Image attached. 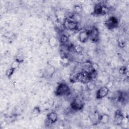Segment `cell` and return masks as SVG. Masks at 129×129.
I'll return each mask as SVG.
<instances>
[{
	"mask_svg": "<svg viewBox=\"0 0 129 129\" xmlns=\"http://www.w3.org/2000/svg\"><path fill=\"white\" fill-rule=\"evenodd\" d=\"M113 82L112 81H109V82L107 83L106 86L107 88H108L109 89H110V88H111V87L113 86Z\"/></svg>",
	"mask_w": 129,
	"mask_h": 129,
	"instance_id": "obj_26",
	"label": "cell"
},
{
	"mask_svg": "<svg viewBox=\"0 0 129 129\" xmlns=\"http://www.w3.org/2000/svg\"><path fill=\"white\" fill-rule=\"evenodd\" d=\"M15 70H16V69H14V68L11 67L10 68L8 69L6 71V76L8 78H10L12 77V76L14 74V73Z\"/></svg>",
	"mask_w": 129,
	"mask_h": 129,
	"instance_id": "obj_18",
	"label": "cell"
},
{
	"mask_svg": "<svg viewBox=\"0 0 129 129\" xmlns=\"http://www.w3.org/2000/svg\"><path fill=\"white\" fill-rule=\"evenodd\" d=\"M101 114L97 111H95L90 116V120L92 124L96 125L100 123V118Z\"/></svg>",
	"mask_w": 129,
	"mask_h": 129,
	"instance_id": "obj_9",
	"label": "cell"
},
{
	"mask_svg": "<svg viewBox=\"0 0 129 129\" xmlns=\"http://www.w3.org/2000/svg\"><path fill=\"white\" fill-rule=\"evenodd\" d=\"M55 72V68L50 64H48L45 70V74L46 76V77L48 78H50L53 76L54 73Z\"/></svg>",
	"mask_w": 129,
	"mask_h": 129,
	"instance_id": "obj_11",
	"label": "cell"
},
{
	"mask_svg": "<svg viewBox=\"0 0 129 129\" xmlns=\"http://www.w3.org/2000/svg\"><path fill=\"white\" fill-rule=\"evenodd\" d=\"M84 105L85 103L82 98H81V97L79 96H76L73 98L71 102L70 107L72 110L78 111L82 110L83 108Z\"/></svg>",
	"mask_w": 129,
	"mask_h": 129,
	"instance_id": "obj_3",
	"label": "cell"
},
{
	"mask_svg": "<svg viewBox=\"0 0 129 129\" xmlns=\"http://www.w3.org/2000/svg\"><path fill=\"white\" fill-rule=\"evenodd\" d=\"M109 120V115L106 113L101 114L100 118V123L103 124H107Z\"/></svg>",
	"mask_w": 129,
	"mask_h": 129,
	"instance_id": "obj_12",
	"label": "cell"
},
{
	"mask_svg": "<svg viewBox=\"0 0 129 129\" xmlns=\"http://www.w3.org/2000/svg\"><path fill=\"white\" fill-rule=\"evenodd\" d=\"M13 35H14V34H13V33H12L11 32H6V33L4 34V36L5 37H6V38H7V39H10V38H11L12 37H13Z\"/></svg>",
	"mask_w": 129,
	"mask_h": 129,
	"instance_id": "obj_25",
	"label": "cell"
},
{
	"mask_svg": "<svg viewBox=\"0 0 129 129\" xmlns=\"http://www.w3.org/2000/svg\"><path fill=\"white\" fill-rule=\"evenodd\" d=\"M82 10V7L79 5H76L74 7V13L80 14Z\"/></svg>",
	"mask_w": 129,
	"mask_h": 129,
	"instance_id": "obj_20",
	"label": "cell"
},
{
	"mask_svg": "<svg viewBox=\"0 0 129 129\" xmlns=\"http://www.w3.org/2000/svg\"><path fill=\"white\" fill-rule=\"evenodd\" d=\"M21 63V62H20L19 61H18V60L15 59L13 62L12 63V64H11V67L16 69H17L19 67V65Z\"/></svg>",
	"mask_w": 129,
	"mask_h": 129,
	"instance_id": "obj_23",
	"label": "cell"
},
{
	"mask_svg": "<svg viewBox=\"0 0 129 129\" xmlns=\"http://www.w3.org/2000/svg\"><path fill=\"white\" fill-rule=\"evenodd\" d=\"M69 37L65 34H61L59 38V41L61 45L67 44L69 42Z\"/></svg>",
	"mask_w": 129,
	"mask_h": 129,
	"instance_id": "obj_13",
	"label": "cell"
},
{
	"mask_svg": "<svg viewBox=\"0 0 129 129\" xmlns=\"http://www.w3.org/2000/svg\"><path fill=\"white\" fill-rule=\"evenodd\" d=\"M54 93L57 96L67 97L71 94V90L67 84L61 82L56 86Z\"/></svg>",
	"mask_w": 129,
	"mask_h": 129,
	"instance_id": "obj_1",
	"label": "cell"
},
{
	"mask_svg": "<svg viewBox=\"0 0 129 129\" xmlns=\"http://www.w3.org/2000/svg\"><path fill=\"white\" fill-rule=\"evenodd\" d=\"M70 62V59L68 55H63L61 58V63L64 66H67Z\"/></svg>",
	"mask_w": 129,
	"mask_h": 129,
	"instance_id": "obj_15",
	"label": "cell"
},
{
	"mask_svg": "<svg viewBox=\"0 0 129 129\" xmlns=\"http://www.w3.org/2000/svg\"><path fill=\"white\" fill-rule=\"evenodd\" d=\"M16 60H18V61H19L20 62L22 63V62H23L24 60V55L22 54V53H18L15 57V59Z\"/></svg>",
	"mask_w": 129,
	"mask_h": 129,
	"instance_id": "obj_22",
	"label": "cell"
},
{
	"mask_svg": "<svg viewBox=\"0 0 129 129\" xmlns=\"http://www.w3.org/2000/svg\"><path fill=\"white\" fill-rule=\"evenodd\" d=\"M58 119L57 114L54 111L49 113L46 116V119L45 121L46 125H51L55 123Z\"/></svg>",
	"mask_w": 129,
	"mask_h": 129,
	"instance_id": "obj_8",
	"label": "cell"
},
{
	"mask_svg": "<svg viewBox=\"0 0 129 129\" xmlns=\"http://www.w3.org/2000/svg\"><path fill=\"white\" fill-rule=\"evenodd\" d=\"M49 44L51 47H54L57 44V40L55 37H51L49 40Z\"/></svg>",
	"mask_w": 129,
	"mask_h": 129,
	"instance_id": "obj_21",
	"label": "cell"
},
{
	"mask_svg": "<svg viewBox=\"0 0 129 129\" xmlns=\"http://www.w3.org/2000/svg\"><path fill=\"white\" fill-rule=\"evenodd\" d=\"M6 124H7V123H6V122H5V121H3V122H1V128H4L6 125Z\"/></svg>",
	"mask_w": 129,
	"mask_h": 129,
	"instance_id": "obj_27",
	"label": "cell"
},
{
	"mask_svg": "<svg viewBox=\"0 0 129 129\" xmlns=\"http://www.w3.org/2000/svg\"><path fill=\"white\" fill-rule=\"evenodd\" d=\"M125 40L122 38H119L118 39V45L120 48H124L125 46Z\"/></svg>",
	"mask_w": 129,
	"mask_h": 129,
	"instance_id": "obj_19",
	"label": "cell"
},
{
	"mask_svg": "<svg viewBox=\"0 0 129 129\" xmlns=\"http://www.w3.org/2000/svg\"><path fill=\"white\" fill-rule=\"evenodd\" d=\"M41 113V110L40 107L38 106H35L32 110V116L33 117H37Z\"/></svg>",
	"mask_w": 129,
	"mask_h": 129,
	"instance_id": "obj_16",
	"label": "cell"
},
{
	"mask_svg": "<svg viewBox=\"0 0 129 129\" xmlns=\"http://www.w3.org/2000/svg\"><path fill=\"white\" fill-rule=\"evenodd\" d=\"M62 25L64 29L70 31H77L80 28V23L67 18L64 19Z\"/></svg>",
	"mask_w": 129,
	"mask_h": 129,
	"instance_id": "obj_2",
	"label": "cell"
},
{
	"mask_svg": "<svg viewBox=\"0 0 129 129\" xmlns=\"http://www.w3.org/2000/svg\"><path fill=\"white\" fill-rule=\"evenodd\" d=\"M78 39L82 43H85L87 42L89 40L88 31L86 30L81 31L78 35Z\"/></svg>",
	"mask_w": 129,
	"mask_h": 129,
	"instance_id": "obj_10",
	"label": "cell"
},
{
	"mask_svg": "<svg viewBox=\"0 0 129 129\" xmlns=\"http://www.w3.org/2000/svg\"><path fill=\"white\" fill-rule=\"evenodd\" d=\"M124 118V115L120 110H117L115 112L114 116V122L115 125L118 126L121 125L122 124Z\"/></svg>",
	"mask_w": 129,
	"mask_h": 129,
	"instance_id": "obj_7",
	"label": "cell"
},
{
	"mask_svg": "<svg viewBox=\"0 0 129 129\" xmlns=\"http://www.w3.org/2000/svg\"><path fill=\"white\" fill-rule=\"evenodd\" d=\"M119 21L115 16L109 17L105 22V26L109 30H112L116 28L119 25Z\"/></svg>",
	"mask_w": 129,
	"mask_h": 129,
	"instance_id": "obj_4",
	"label": "cell"
},
{
	"mask_svg": "<svg viewBox=\"0 0 129 129\" xmlns=\"http://www.w3.org/2000/svg\"><path fill=\"white\" fill-rule=\"evenodd\" d=\"M86 89L88 91H92L96 88V85L93 81H89L86 84Z\"/></svg>",
	"mask_w": 129,
	"mask_h": 129,
	"instance_id": "obj_14",
	"label": "cell"
},
{
	"mask_svg": "<svg viewBox=\"0 0 129 129\" xmlns=\"http://www.w3.org/2000/svg\"><path fill=\"white\" fill-rule=\"evenodd\" d=\"M128 71L127 69L126 68V67L125 66H123L122 67H121L119 70V74H121V75H125V74L126 73V72Z\"/></svg>",
	"mask_w": 129,
	"mask_h": 129,
	"instance_id": "obj_24",
	"label": "cell"
},
{
	"mask_svg": "<svg viewBox=\"0 0 129 129\" xmlns=\"http://www.w3.org/2000/svg\"><path fill=\"white\" fill-rule=\"evenodd\" d=\"M84 50V47L80 45H76L74 46V51L77 54L82 53Z\"/></svg>",
	"mask_w": 129,
	"mask_h": 129,
	"instance_id": "obj_17",
	"label": "cell"
},
{
	"mask_svg": "<svg viewBox=\"0 0 129 129\" xmlns=\"http://www.w3.org/2000/svg\"><path fill=\"white\" fill-rule=\"evenodd\" d=\"M109 92V89L106 86L100 87L96 91V98L97 99L100 100L106 97Z\"/></svg>",
	"mask_w": 129,
	"mask_h": 129,
	"instance_id": "obj_6",
	"label": "cell"
},
{
	"mask_svg": "<svg viewBox=\"0 0 129 129\" xmlns=\"http://www.w3.org/2000/svg\"><path fill=\"white\" fill-rule=\"evenodd\" d=\"M87 30L89 32V40L92 43L97 42L99 39V31L98 29L95 26H92L89 28Z\"/></svg>",
	"mask_w": 129,
	"mask_h": 129,
	"instance_id": "obj_5",
	"label": "cell"
}]
</instances>
